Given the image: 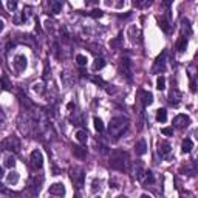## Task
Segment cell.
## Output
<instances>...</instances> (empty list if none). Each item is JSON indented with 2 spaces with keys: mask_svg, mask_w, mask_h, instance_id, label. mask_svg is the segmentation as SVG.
I'll list each match as a JSON object with an SVG mask.
<instances>
[{
  "mask_svg": "<svg viewBox=\"0 0 198 198\" xmlns=\"http://www.w3.org/2000/svg\"><path fill=\"white\" fill-rule=\"evenodd\" d=\"M146 175H147V183H150V184H152V183L155 181V178H153V175H152V172L149 170V172H146Z\"/></svg>",
  "mask_w": 198,
  "mask_h": 198,
  "instance_id": "cell-32",
  "label": "cell"
},
{
  "mask_svg": "<svg viewBox=\"0 0 198 198\" xmlns=\"http://www.w3.org/2000/svg\"><path fill=\"white\" fill-rule=\"evenodd\" d=\"M75 198H79V197H75Z\"/></svg>",
  "mask_w": 198,
  "mask_h": 198,
  "instance_id": "cell-42",
  "label": "cell"
},
{
  "mask_svg": "<svg viewBox=\"0 0 198 198\" xmlns=\"http://www.w3.org/2000/svg\"><path fill=\"white\" fill-rule=\"evenodd\" d=\"M157 88H158L159 91H162L166 88V78L164 76H158V79H157Z\"/></svg>",
  "mask_w": 198,
  "mask_h": 198,
  "instance_id": "cell-23",
  "label": "cell"
},
{
  "mask_svg": "<svg viewBox=\"0 0 198 198\" xmlns=\"http://www.w3.org/2000/svg\"><path fill=\"white\" fill-rule=\"evenodd\" d=\"M186 48H187V37L181 36V37L178 39V42H176V50H178L180 53H183Z\"/></svg>",
  "mask_w": 198,
  "mask_h": 198,
  "instance_id": "cell-17",
  "label": "cell"
},
{
  "mask_svg": "<svg viewBox=\"0 0 198 198\" xmlns=\"http://www.w3.org/2000/svg\"><path fill=\"white\" fill-rule=\"evenodd\" d=\"M73 155L79 159L85 158V157H87V149H84L82 146H75V147H73Z\"/></svg>",
  "mask_w": 198,
  "mask_h": 198,
  "instance_id": "cell-13",
  "label": "cell"
},
{
  "mask_svg": "<svg viewBox=\"0 0 198 198\" xmlns=\"http://www.w3.org/2000/svg\"><path fill=\"white\" fill-rule=\"evenodd\" d=\"M128 127V118L125 116H118V118H113L110 121V125H109V133L110 136H115L119 138Z\"/></svg>",
  "mask_w": 198,
  "mask_h": 198,
  "instance_id": "cell-1",
  "label": "cell"
},
{
  "mask_svg": "<svg viewBox=\"0 0 198 198\" xmlns=\"http://www.w3.org/2000/svg\"><path fill=\"white\" fill-rule=\"evenodd\" d=\"M48 192H50L51 195L62 197V195H65V187H64V184H62V183H54V184H51V186H50Z\"/></svg>",
  "mask_w": 198,
  "mask_h": 198,
  "instance_id": "cell-6",
  "label": "cell"
},
{
  "mask_svg": "<svg viewBox=\"0 0 198 198\" xmlns=\"http://www.w3.org/2000/svg\"><path fill=\"white\" fill-rule=\"evenodd\" d=\"M0 147H2V149H6V150H14V152H17L19 147H20V144H19V139H17L16 136H9V138H6V139L0 144Z\"/></svg>",
  "mask_w": 198,
  "mask_h": 198,
  "instance_id": "cell-3",
  "label": "cell"
},
{
  "mask_svg": "<svg viewBox=\"0 0 198 198\" xmlns=\"http://www.w3.org/2000/svg\"><path fill=\"white\" fill-rule=\"evenodd\" d=\"M76 62L79 64L80 67H84V65H87V57H85L84 54H78V56H76Z\"/></svg>",
  "mask_w": 198,
  "mask_h": 198,
  "instance_id": "cell-26",
  "label": "cell"
},
{
  "mask_svg": "<svg viewBox=\"0 0 198 198\" xmlns=\"http://www.w3.org/2000/svg\"><path fill=\"white\" fill-rule=\"evenodd\" d=\"M159 27H161V30H162L164 33H169V31H170L169 23H167V20H164V19H161V20H159Z\"/></svg>",
  "mask_w": 198,
  "mask_h": 198,
  "instance_id": "cell-25",
  "label": "cell"
},
{
  "mask_svg": "<svg viewBox=\"0 0 198 198\" xmlns=\"http://www.w3.org/2000/svg\"><path fill=\"white\" fill-rule=\"evenodd\" d=\"M118 198H128V197H125V195H121V197H118Z\"/></svg>",
  "mask_w": 198,
  "mask_h": 198,
  "instance_id": "cell-41",
  "label": "cell"
},
{
  "mask_svg": "<svg viewBox=\"0 0 198 198\" xmlns=\"http://www.w3.org/2000/svg\"><path fill=\"white\" fill-rule=\"evenodd\" d=\"M135 152H136V155H144L147 152V142L144 139H139L135 144Z\"/></svg>",
  "mask_w": 198,
  "mask_h": 198,
  "instance_id": "cell-10",
  "label": "cell"
},
{
  "mask_svg": "<svg viewBox=\"0 0 198 198\" xmlns=\"http://www.w3.org/2000/svg\"><path fill=\"white\" fill-rule=\"evenodd\" d=\"M0 82H2V88H3V90H11V84H9V80H8L6 76H2Z\"/></svg>",
  "mask_w": 198,
  "mask_h": 198,
  "instance_id": "cell-24",
  "label": "cell"
},
{
  "mask_svg": "<svg viewBox=\"0 0 198 198\" xmlns=\"http://www.w3.org/2000/svg\"><path fill=\"white\" fill-rule=\"evenodd\" d=\"M93 124H94V130H96V132H99V133H101V132H104V130H105V125H104V122H102V119H101V118H98V116H96V118L93 119Z\"/></svg>",
  "mask_w": 198,
  "mask_h": 198,
  "instance_id": "cell-18",
  "label": "cell"
},
{
  "mask_svg": "<svg viewBox=\"0 0 198 198\" xmlns=\"http://www.w3.org/2000/svg\"><path fill=\"white\" fill-rule=\"evenodd\" d=\"M3 28H5V22H3V20H0V33L3 31Z\"/></svg>",
  "mask_w": 198,
  "mask_h": 198,
  "instance_id": "cell-36",
  "label": "cell"
},
{
  "mask_svg": "<svg viewBox=\"0 0 198 198\" xmlns=\"http://www.w3.org/2000/svg\"><path fill=\"white\" fill-rule=\"evenodd\" d=\"M164 60H166V51L161 56H158V59L155 60V67H153L155 71H164Z\"/></svg>",
  "mask_w": 198,
  "mask_h": 198,
  "instance_id": "cell-12",
  "label": "cell"
},
{
  "mask_svg": "<svg viewBox=\"0 0 198 198\" xmlns=\"http://www.w3.org/2000/svg\"><path fill=\"white\" fill-rule=\"evenodd\" d=\"M93 80H94L96 84H104V82H102V80H101V79H93Z\"/></svg>",
  "mask_w": 198,
  "mask_h": 198,
  "instance_id": "cell-39",
  "label": "cell"
},
{
  "mask_svg": "<svg viewBox=\"0 0 198 198\" xmlns=\"http://www.w3.org/2000/svg\"><path fill=\"white\" fill-rule=\"evenodd\" d=\"M158 153L161 157H166V155H169L170 153V146L167 144V142H161L158 146Z\"/></svg>",
  "mask_w": 198,
  "mask_h": 198,
  "instance_id": "cell-16",
  "label": "cell"
},
{
  "mask_svg": "<svg viewBox=\"0 0 198 198\" xmlns=\"http://www.w3.org/2000/svg\"><path fill=\"white\" fill-rule=\"evenodd\" d=\"M166 119H167V112H166L164 109L157 110V121H158V122H166Z\"/></svg>",
  "mask_w": 198,
  "mask_h": 198,
  "instance_id": "cell-21",
  "label": "cell"
},
{
  "mask_svg": "<svg viewBox=\"0 0 198 198\" xmlns=\"http://www.w3.org/2000/svg\"><path fill=\"white\" fill-rule=\"evenodd\" d=\"M2 176H3V169L0 167V178H2Z\"/></svg>",
  "mask_w": 198,
  "mask_h": 198,
  "instance_id": "cell-40",
  "label": "cell"
},
{
  "mask_svg": "<svg viewBox=\"0 0 198 198\" xmlns=\"http://www.w3.org/2000/svg\"><path fill=\"white\" fill-rule=\"evenodd\" d=\"M67 107H68V110H73V109H75L76 105H75V102H70V104H68Z\"/></svg>",
  "mask_w": 198,
  "mask_h": 198,
  "instance_id": "cell-35",
  "label": "cell"
},
{
  "mask_svg": "<svg viewBox=\"0 0 198 198\" xmlns=\"http://www.w3.org/2000/svg\"><path fill=\"white\" fill-rule=\"evenodd\" d=\"M76 139H78L79 142H87V139H88V133H87L85 130H78V133H76Z\"/></svg>",
  "mask_w": 198,
  "mask_h": 198,
  "instance_id": "cell-20",
  "label": "cell"
},
{
  "mask_svg": "<svg viewBox=\"0 0 198 198\" xmlns=\"http://www.w3.org/2000/svg\"><path fill=\"white\" fill-rule=\"evenodd\" d=\"M91 184H93V187H91V189H93V191L96 192L98 189H101V184H102V181H101V180H94V181H93Z\"/></svg>",
  "mask_w": 198,
  "mask_h": 198,
  "instance_id": "cell-29",
  "label": "cell"
},
{
  "mask_svg": "<svg viewBox=\"0 0 198 198\" xmlns=\"http://www.w3.org/2000/svg\"><path fill=\"white\" fill-rule=\"evenodd\" d=\"M14 164H16L14 157H8V158L5 159V166H6V167H14Z\"/></svg>",
  "mask_w": 198,
  "mask_h": 198,
  "instance_id": "cell-28",
  "label": "cell"
},
{
  "mask_svg": "<svg viewBox=\"0 0 198 198\" xmlns=\"http://www.w3.org/2000/svg\"><path fill=\"white\" fill-rule=\"evenodd\" d=\"M6 6H8L9 11H14V9L17 8V2H14V0L11 2V0H9V2H6Z\"/></svg>",
  "mask_w": 198,
  "mask_h": 198,
  "instance_id": "cell-30",
  "label": "cell"
},
{
  "mask_svg": "<svg viewBox=\"0 0 198 198\" xmlns=\"http://www.w3.org/2000/svg\"><path fill=\"white\" fill-rule=\"evenodd\" d=\"M71 180L75 181V184H76L78 187H82V186H84V172H82V170H78L76 173L73 172V173H71Z\"/></svg>",
  "mask_w": 198,
  "mask_h": 198,
  "instance_id": "cell-11",
  "label": "cell"
},
{
  "mask_svg": "<svg viewBox=\"0 0 198 198\" xmlns=\"http://www.w3.org/2000/svg\"><path fill=\"white\" fill-rule=\"evenodd\" d=\"M139 98H141V102L144 107L150 105L153 102V94L150 91H146V90H139Z\"/></svg>",
  "mask_w": 198,
  "mask_h": 198,
  "instance_id": "cell-7",
  "label": "cell"
},
{
  "mask_svg": "<svg viewBox=\"0 0 198 198\" xmlns=\"http://www.w3.org/2000/svg\"><path fill=\"white\" fill-rule=\"evenodd\" d=\"M30 161H31V166H33L34 169H40L42 164H43V155H42V152L37 150V149L33 150L31 155H30Z\"/></svg>",
  "mask_w": 198,
  "mask_h": 198,
  "instance_id": "cell-4",
  "label": "cell"
},
{
  "mask_svg": "<svg viewBox=\"0 0 198 198\" xmlns=\"http://www.w3.org/2000/svg\"><path fill=\"white\" fill-rule=\"evenodd\" d=\"M43 78H48V64H45V70H43Z\"/></svg>",
  "mask_w": 198,
  "mask_h": 198,
  "instance_id": "cell-33",
  "label": "cell"
},
{
  "mask_svg": "<svg viewBox=\"0 0 198 198\" xmlns=\"http://www.w3.org/2000/svg\"><path fill=\"white\" fill-rule=\"evenodd\" d=\"M102 14H104V12H102L101 9H93V11L90 12L91 17H102Z\"/></svg>",
  "mask_w": 198,
  "mask_h": 198,
  "instance_id": "cell-31",
  "label": "cell"
},
{
  "mask_svg": "<svg viewBox=\"0 0 198 198\" xmlns=\"http://www.w3.org/2000/svg\"><path fill=\"white\" fill-rule=\"evenodd\" d=\"M192 149H194V142H192V139L186 138V139L183 141V144H181V150H183V153H189Z\"/></svg>",
  "mask_w": 198,
  "mask_h": 198,
  "instance_id": "cell-15",
  "label": "cell"
},
{
  "mask_svg": "<svg viewBox=\"0 0 198 198\" xmlns=\"http://www.w3.org/2000/svg\"><path fill=\"white\" fill-rule=\"evenodd\" d=\"M104 67H105V60H104L102 57H96L94 62H93V65H91L93 71H99V70H102Z\"/></svg>",
  "mask_w": 198,
  "mask_h": 198,
  "instance_id": "cell-14",
  "label": "cell"
},
{
  "mask_svg": "<svg viewBox=\"0 0 198 198\" xmlns=\"http://www.w3.org/2000/svg\"><path fill=\"white\" fill-rule=\"evenodd\" d=\"M141 198H152V197H150V195H147V194H142V195H141Z\"/></svg>",
  "mask_w": 198,
  "mask_h": 198,
  "instance_id": "cell-38",
  "label": "cell"
},
{
  "mask_svg": "<svg viewBox=\"0 0 198 198\" xmlns=\"http://www.w3.org/2000/svg\"><path fill=\"white\" fill-rule=\"evenodd\" d=\"M17 181H19V173H17V172H14V170H12V172H9V173H8V176H6V183H8V184H16Z\"/></svg>",
  "mask_w": 198,
  "mask_h": 198,
  "instance_id": "cell-19",
  "label": "cell"
},
{
  "mask_svg": "<svg viewBox=\"0 0 198 198\" xmlns=\"http://www.w3.org/2000/svg\"><path fill=\"white\" fill-rule=\"evenodd\" d=\"M119 42H121V37H118L116 40H113V42H112L110 45H112V46H116V45H119Z\"/></svg>",
  "mask_w": 198,
  "mask_h": 198,
  "instance_id": "cell-34",
  "label": "cell"
},
{
  "mask_svg": "<svg viewBox=\"0 0 198 198\" xmlns=\"http://www.w3.org/2000/svg\"><path fill=\"white\" fill-rule=\"evenodd\" d=\"M189 124H191V119H189L187 115H178V116L173 118V125L178 127V128H184V127H187Z\"/></svg>",
  "mask_w": 198,
  "mask_h": 198,
  "instance_id": "cell-5",
  "label": "cell"
},
{
  "mask_svg": "<svg viewBox=\"0 0 198 198\" xmlns=\"http://www.w3.org/2000/svg\"><path fill=\"white\" fill-rule=\"evenodd\" d=\"M50 8H51V12L53 14H57L62 9V3L60 2H50Z\"/></svg>",
  "mask_w": 198,
  "mask_h": 198,
  "instance_id": "cell-22",
  "label": "cell"
},
{
  "mask_svg": "<svg viewBox=\"0 0 198 198\" xmlns=\"http://www.w3.org/2000/svg\"><path fill=\"white\" fill-rule=\"evenodd\" d=\"M14 67H16L19 71L25 70V68H27V57H25L23 54H17V56L14 57Z\"/></svg>",
  "mask_w": 198,
  "mask_h": 198,
  "instance_id": "cell-8",
  "label": "cell"
},
{
  "mask_svg": "<svg viewBox=\"0 0 198 198\" xmlns=\"http://www.w3.org/2000/svg\"><path fill=\"white\" fill-rule=\"evenodd\" d=\"M122 71H124V75L128 78V79H132V60L130 59H122Z\"/></svg>",
  "mask_w": 198,
  "mask_h": 198,
  "instance_id": "cell-9",
  "label": "cell"
},
{
  "mask_svg": "<svg viewBox=\"0 0 198 198\" xmlns=\"http://www.w3.org/2000/svg\"><path fill=\"white\" fill-rule=\"evenodd\" d=\"M125 158H127V155L124 152L115 150L110 157V166L116 170H125Z\"/></svg>",
  "mask_w": 198,
  "mask_h": 198,
  "instance_id": "cell-2",
  "label": "cell"
},
{
  "mask_svg": "<svg viewBox=\"0 0 198 198\" xmlns=\"http://www.w3.org/2000/svg\"><path fill=\"white\" fill-rule=\"evenodd\" d=\"M191 90H192V91H195V90H197V87H195V82H192V84H191Z\"/></svg>",
  "mask_w": 198,
  "mask_h": 198,
  "instance_id": "cell-37",
  "label": "cell"
},
{
  "mask_svg": "<svg viewBox=\"0 0 198 198\" xmlns=\"http://www.w3.org/2000/svg\"><path fill=\"white\" fill-rule=\"evenodd\" d=\"M161 133L166 135V136H172L173 135V127H162L161 128Z\"/></svg>",
  "mask_w": 198,
  "mask_h": 198,
  "instance_id": "cell-27",
  "label": "cell"
}]
</instances>
